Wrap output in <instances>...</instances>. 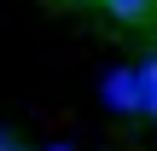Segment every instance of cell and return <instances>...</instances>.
I'll use <instances>...</instances> for the list:
<instances>
[{
  "label": "cell",
  "mask_w": 157,
  "mask_h": 151,
  "mask_svg": "<svg viewBox=\"0 0 157 151\" xmlns=\"http://www.w3.org/2000/svg\"><path fill=\"white\" fill-rule=\"evenodd\" d=\"M157 0H105V12L117 17V23H140V17H151Z\"/></svg>",
  "instance_id": "obj_1"
},
{
  "label": "cell",
  "mask_w": 157,
  "mask_h": 151,
  "mask_svg": "<svg viewBox=\"0 0 157 151\" xmlns=\"http://www.w3.org/2000/svg\"><path fill=\"white\" fill-rule=\"evenodd\" d=\"M0 151H12V145H6V134H0Z\"/></svg>",
  "instance_id": "obj_2"
},
{
  "label": "cell",
  "mask_w": 157,
  "mask_h": 151,
  "mask_svg": "<svg viewBox=\"0 0 157 151\" xmlns=\"http://www.w3.org/2000/svg\"><path fill=\"white\" fill-rule=\"evenodd\" d=\"M52 151H70V145H52Z\"/></svg>",
  "instance_id": "obj_3"
}]
</instances>
